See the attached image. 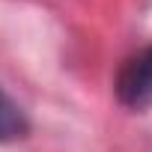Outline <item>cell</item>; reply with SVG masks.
Here are the masks:
<instances>
[{"instance_id": "cell-1", "label": "cell", "mask_w": 152, "mask_h": 152, "mask_svg": "<svg viewBox=\"0 0 152 152\" xmlns=\"http://www.w3.org/2000/svg\"><path fill=\"white\" fill-rule=\"evenodd\" d=\"M116 96L128 107H140L152 99V48H143L122 66L116 81Z\"/></svg>"}, {"instance_id": "cell-2", "label": "cell", "mask_w": 152, "mask_h": 152, "mask_svg": "<svg viewBox=\"0 0 152 152\" xmlns=\"http://www.w3.org/2000/svg\"><path fill=\"white\" fill-rule=\"evenodd\" d=\"M24 116L18 110V104H12L3 93H0V140H15L24 134Z\"/></svg>"}]
</instances>
